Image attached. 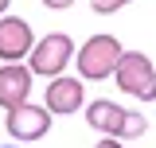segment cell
<instances>
[{"instance_id":"1","label":"cell","mask_w":156,"mask_h":148,"mask_svg":"<svg viewBox=\"0 0 156 148\" xmlns=\"http://www.w3.org/2000/svg\"><path fill=\"white\" fill-rule=\"evenodd\" d=\"M86 125L98 129L101 136H117V140H136L148 132V117L140 109H125L109 97H98L86 105Z\"/></svg>"},{"instance_id":"2","label":"cell","mask_w":156,"mask_h":148,"mask_svg":"<svg viewBox=\"0 0 156 148\" xmlns=\"http://www.w3.org/2000/svg\"><path fill=\"white\" fill-rule=\"evenodd\" d=\"M121 43H117L113 35H90L82 47H78L74 55V66H78V78L82 82H105V78H113L117 62H121Z\"/></svg>"},{"instance_id":"3","label":"cell","mask_w":156,"mask_h":148,"mask_svg":"<svg viewBox=\"0 0 156 148\" xmlns=\"http://www.w3.org/2000/svg\"><path fill=\"white\" fill-rule=\"evenodd\" d=\"M78 55V47H74V39L66 35V31H51V35H43L35 39V47H31V55H27V70L39 74V78H58V74H66V66L74 62Z\"/></svg>"},{"instance_id":"4","label":"cell","mask_w":156,"mask_h":148,"mask_svg":"<svg viewBox=\"0 0 156 148\" xmlns=\"http://www.w3.org/2000/svg\"><path fill=\"white\" fill-rule=\"evenodd\" d=\"M113 82L117 90L133 93L136 101H156V66L144 51H125L113 70Z\"/></svg>"},{"instance_id":"5","label":"cell","mask_w":156,"mask_h":148,"mask_svg":"<svg viewBox=\"0 0 156 148\" xmlns=\"http://www.w3.org/2000/svg\"><path fill=\"white\" fill-rule=\"evenodd\" d=\"M4 129H8V136H12L16 144L43 140V136L51 132V109L27 101V105H20V109H12L8 117H4Z\"/></svg>"},{"instance_id":"6","label":"cell","mask_w":156,"mask_h":148,"mask_svg":"<svg viewBox=\"0 0 156 148\" xmlns=\"http://www.w3.org/2000/svg\"><path fill=\"white\" fill-rule=\"evenodd\" d=\"M43 105L51 109V117H70V113L86 109V86H82V78H70V74L51 78L47 93H43Z\"/></svg>"},{"instance_id":"7","label":"cell","mask_w":156,"mask_h":148,"mask_svg":"<svg viewBox=\"0 0 156 148\" xmlns=\"http://www.w3.org/2000/svg\"><path fill=\"white\" fill-rule=\"evenodd\" d=\"M35 35H31V23L23 16H0V62H20V58L31 55Z\"/></svg>"},{"instance_id":"8","label":"cell","mask_w":156,"mask_h":148,"mask_svg":"<svg viewBox=\"0 0 156 148\" xmlns=\"http://www.w3.org/2000/svg\"><path fill=\"white\" fill-rule=\"evenodd\" d=\"M31 101V70L23 62H4L0 66V109L12 113Z\"/></svg>"},{"instance_id":"9","label":"cell","mask_w":156,"mask_h":148,"mask_svg":"<svg viewBox=\"0 0 156 148\" xmlns=\"http://www.w3.org/2000/svg\"><path fill=\"white\" fill-rule=\"evenodd\" d=\"M125 4H133V0H90V8L98 16H113L117 8H125Z\"/></svg>"},{"instance_id":"10","label":"cell","mask_w":156,"mask_h":148,"mask_svg":"<svg viewBox=\"0 0 156 148\" xmlns=\"http://www.w3.org/2000/svg\"><path fill=\"white\" fill-rule=\"evenodd\" d=\"M74 0H43V8H51V12H66Z\"/></svg>"},{"instance_id":"11","label":"cell","mask_w":156,"mask_h":148,"mask_svg":"<svg viewBox=\"0 0 156 148\" xmlns=\"http://www.w3.org/2000/svg\"><path fill=\"white\" fill-rule=\"evenodd\" d=\"M94 148H121V140H117V136H101Z\"/></svg>"},{"instance_id":"12","label":"cell","mask_w":156,"mask_h":148,"mask_svg":"<svg viewBox=\"0 0 156 148\" xmlns=\"http://www.w3.org/2000/svg\"><path fill=\"white\" fill-rule=\"evenodd\" d=\"M8 8H12V0H0V16H8Z\"/></svg>"},{"instance_id":"13","label":"cell","mask_w":156,"mask_h":148,"mask_svg":"<svg viewBox=\"0 0 156 148\" xmlns=\"http://www.w3.org/2000/svg\"><path fill=\"white\" fill-rule=\"evenodd\" d=\"M8 148H16V144H8Z\"/></svg>"}]
</instances>
